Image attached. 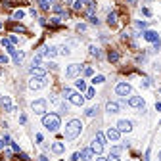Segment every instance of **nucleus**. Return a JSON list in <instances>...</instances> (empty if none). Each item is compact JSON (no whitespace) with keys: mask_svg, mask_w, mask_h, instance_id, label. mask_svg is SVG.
I'll return each instance as SVG.
<instances>
[{"mask_svg":"<svg viewBox=\"0 0 161 161\" xmlns=\"http://www.w3.org/2000/svg\"><path fill=\"white\" fill-rule=\"evenodd\" d=\"M60 115L58 113H46L42 115V125H44L46 130H50V133H56L58 129H60Z\"/></svg>","mask_w":161,"mask_h":161,"instance_id":"1","label":"nucleus"},{"mask_svg":"<svg viewBox=\"0 0 161 161\" xmlns=\"http://www.w3.org/2000/svg\"><path fill=\"white\" fill-rule=\"evenodd\" d=\"M80 130H83V125H80L79 119H73L67 123V127H65V138H69V140H73V138H77L80 134Z\"/></svg>","mask_w":161,"mask_h":161,"instance_id":"2","label":"nucleus"},{"mask_svg":"<svg viewBox=\"0 0 161 161\" xmlns=\"http://www.w3.org/2000/svg\"><path fill=\"white\" fill-rule=\"evenodd\" d=\"M80 69H83V65H79V63H71L67 69H65V77H69V79H77L80 75Z\"/></svg>","mask_w":161,"mask_h":161,"instance_id":"3","label":"nucleus"},{"mask_svg":"<svg viewBox=\"0 0 161 161\" xmlns=\"http://www.w3.org/2000/svg\"><path fill=\"white\" fill-rule=\"evenodd\" d=\"M31 107L36 115H46V100H36L31 104Z\"/></svg>","mask_w":161,"mask_h":161,"instance_id":"4","label":"nucleus"},{"mask_svg":"<svg viewBox=\"0 0 161 161\" xmlns=\"http://www.w3.org/2000/svg\"><path fill=\"white\" fill-rule=\"evenodd\" d=\"M115 92L119 94V96H129V94L133 92V86H130L129 83H119L115 86Z\"/></svg>","mask_w":161,"mask_h":161,"instance_id":"5","label":"nucleus"},{"mask_svg":"<svg viewBox=\"0 0 161 161\" xmlns=\"http://www.w3.org/2000/svg\"><path fill=\"white\" fill-rule=\"evenodd\" d=\"M106 138H107V140H111V142H119V138H121V130L117 129V127H109V129H107V133H106Z\"/></svg>","mask_w":161,"mask_h":161,"instance_id":"6","label":"nucleus"},{"mask_svg":"<svg viewBox=\"0 0 161 161\" xmlns=\"http://www.w3.org/2000/svg\"><path fill=\"white\" fill-rule=\"evenodd\" d=\"M42 58H56V54H58V48H54V46H44V48H40V52H39Z\"/></svg>","mask_w":161,"mask_h":161,"instance_id":"7","label":"nucleus"},{"mask_svg":"<svg viewBox=\"0 0 161 161\" xmlns=\"http://www.w3.org/2000/svg\"><path fill=\"white\" fill-rule=\"evenodd\" d=\"M117 129H119L121 133H130V130H133V123H130L129 119H121L119 123H117Z\"/></svg>","mask_w":161,"mask_h":161,"instance_id":"8","label":"nucleus"},{"mask_svg":"<svg viewBox=\"0 0 161 161\" xmlns=\"http://www.w3.org/2000/svg\"><path fill=\"white\" fill-rule=\"evenodd\" d=\"M127 102H129L130 107H140V109L144 107V98H142V96H130Z\"/></svg>","mask_w":161,"mask_h":161,"instance_id":"9","label":"nucleus"},{"mask_svg":"<svg viewBox=\"0 0 161 161\" xmlns=\"http://www.w3.org/2000/svg\"><path fill=\"white\" fill-rule=\"evenodd\" d=\"M69 102L73 106H83L84 104V96L83 94H79V92H73L71 96H69Z\"/></svg>","mask_w":161,"mask_h":161,"instance_id":"10","label":"nucleus"},{"mask_svg":"<svg viewBox=\"0 0 161 161\" xmlns=\"http://www.w3.org/2000/svg\"><path fill=\"white\" fill-rule=\"evenodd\" d=\"M0 107L4 109V111H12L13 106H12V100L10 96H0Z\"/></svg>","mask_w":161,"mask_h":161,"instance_id":"11","label":"nucleus"},{"mask_svg":"<svg viewBox=\"0 0 161 161\" xmlns=\"http://www.w3.org/2000/svg\"><path fill=\"white\" fill-rule=\"evenodd\" d=\"M44 83H46L44 79H39V77H33L31 80H29V88H31V90H39V88H40V86L44 84Z\"/></svg>","mask_w":161,"mask_h":161,"instance_id":"12","label":"nucleus"},{"mask_svg":"<svg viewBox=\"0 0 161 161\" xmlns=\"http://www.w3.org/2000/svg\"><path fill=\"white\" fill-rule=\"evenodd\" d=\"M29 73H31L33 77H39V79H44V77H46V69L35 67V65H31V67H29Z\"/></svg>","mask_w":161,"mask_h":161,"instance_id":"13","label":"nucleus"},{"mask_svg":"<svg viewBox=\"0 0 161 161\" xmlns=\"http://www.w3.org/2000/svg\"><path fill=\"white\" fill-rule=\"evenodd\" d=\"M50 150H52V153H56V155H62L65 146H63V142H54L52 146H50Z\"/></svg>","mask_w":161,"mask_h":161,"instance_id":"14","label":"nucleus"},{"mask_svg":"<svg viewBox=\"0 0 161 161\" xmlns=\"http://www.w3.org/2000/svg\"><path fill=\"white\" fill-rule=\"evenodd\" d=\"M142 36H144L148 42H155V40H159V35H157L155 31H144Z\"/></svg>","mask_w":161,"mask_h":161,"instance_id":"15","label":"nucleus"},{"mask_svg":"<svg viewBox=\"0 0 161 161\" xmlns=\"http://www.w3.org/2000/svg\"><path fill=\"white\" fill-rule=\"evenodd\" d=\"M106 109H107V113H119L121 106L117 104V102H107V104H106Z\"/></svg>","mask_w":161,"mask_h":161,"instance_id":"16","label":"nucleus"},{"mask_svg":"<svg viewBox=\"0 0 161 161\" xmlns=\"http://www.w3.org/2000/svg\"><path fill=\"white\" fill-rule=\"evenodd\" d=\"M90 150L94 152V155H96V153H98V155H100V153L104 152V144H100L98 140H94V142H92V146H90Z\"/></svg>","mask_w":161,"mask_h":161,"instance_id":"17","label":"nucleus"},{"mask_svg":"<svg viewBox=\"0 0 161 161\" xmlns=\"http://www.w3.org/2000/svg\"><path fill=\"white\" fill-rule=\"evenodd\" d=\"M107 25L109 27H115L117 25V12H109L107 13Z\"/></svg>","mask_w":161,"mask_h":161,"instance_id":"18","label":"nucleus"},{"mask_svg":"<svg viewBox=\"0 0 161 161\" xmlns=\"http://www.w3.org/2000/svg\"><path fill=\"white\" fill-rule=\"evenodd\" d=\"M80 157H83L84 161H90V159L94 157V152H92L90 148H84L83 152H80Z\"/></svg>","mask_w":161,"mask_h":161,"instance_id":"19","label":"nucleus"},{"mask_svg":"<svg viewBox=\"0 0 161 161\" xmlns=\"http://www.w3.org/2000/svg\"><path fill=\"white\" fill-rule=\"evenodd\" d=\"M107 60L111 62V63H117V62H119V52H115V50H109V54H107Z\"/></svg>","mask_w":161,"mask_h":161,"instance_id":"20","label":"nucleus"},{"mask_svg":"<svg viewBox=\"0 0 161 161\" xmlns=\"http://www.w3.org/2000/svg\"><path fill=\"white\" fill-rule=\"evenodd\" d=\"M123 150H125L123 146H113V148H111V152H109V155H117V157H119L121 153H123Z\"/></svg>","mask_w":161,"mask_h":161,"instance_id":"21","label":"nucleus"},{"mask_svg":"<svg viewBox=\"0 0 161 161\" xmlns=\"http://www.w3.org/2000/svg\"><path fill=\"white\" fill-rule=\"evenodd\" d=\"M88 50H90V56H94V58H102V50H100L98 46H94V44H92Z\"/></svg>","mask_w":161,"mask_h":161,"instance_id":"22","label":"nucleus"},{"mask_svg":"<svg viewBox=\"0 0 161 161\" xmlns=\"http://www.w3.org/2000/svg\"><path fill=\"white\" fill-rule=\"evenodd\" d=\"M75 86H77L80 92H86V83H84L83 79H77V80H75Z\"/></svg>","mask_w":161,"mask_h":161,"instance_id":"23","label":"nucleus"},{"mask_svg":"<svg viewBox=\"0 0 161 161\" xmlns=\"http://www.w3.org/2000/svg\"><path fill=\"white\" fill-rule=\"evenodd\" d=\"M12 29H13L16 33H25V31H27V29H25L23 25H21V23H13V25H12Z\"/></svg>","mask_w":161,"mask_h":161,"instance_id":"24","label":"nucleus"},{"mask_svg":"<svg viewBox=\"0 0 161 161\" xmlns=\"http://www.w3.org/2000/svg\"><path fill=\"white\" fill-rule=\"evenodd\" d=\"M104 80H106L104 75H94V77H92V83H94V84H102Z\"/></svg>","mask_w":161,"mask_h":161,"instance_id":"25","label":"nucleus"},{"mask_svg":"<svg viewBox=\"0 0 161 161\" xmlns=\"http://www.w3.org/2000/svg\"><path fill=\"white\" fill-rule=\"evenodd\" d=\"M96 113H98V107H88V109L84 111V115H86V117H94Z\"/></svg>","mask_w":161,"mask_h":161,"instance_id":"26","label":"nucleus"},{"mask_svg":"<svg viewBox=\"0 0 161 161\" xmlns=\"http://www.w3.org/2000/svg\"><path fill=\"white\" fill-rule=\"evenodd\" d=\"M39 4H40V10H50V2H48V0H39Z\"/></svg>","mask_w":161,"mask_h":161,"instance_id":"27","label":"nucleus"},{"mask_svg":"<svg viewBox=\"0 0 161 161\" xmlns=\"http://www.w3.org/2000/svg\"><path fill=\"white\" fill-rule=\"evenodd\" d=\"M21 60H23V52H16V54H13V62H16L17 65L21 63Z\"/></svg>","mask_w":161,"mask_h":161,"instance_id":"28","label":"nucleus"},{"mask_svg":"<svg viewBox=\"0 0 161 161\" xmlns=\"http://www.w3.org/2000/svg\"><path fill=\"white\" fill-rule=\"evenodd\" d=\"M96 140H98L100 144H106V134H104V133H100V130H98V133H96Z\"/></svg>","mask_w":161,"mask_h":161,"instance_id":"29","label":"nucleus"},{"mask_svg":"<svg viewBox=\"0 0 161 161\" xmlns=\"http://www.w3.org/2000/svg\"><path fill=\"white\" fill-rule=\"evenodd\" d=\"M52 10H54L56 13H63V12H65V10H63V4H54Z\"/></svg>","mask_w":161,"mask_h":161,"instance_id":"30","label":"nucleus"},{"mask_svg":"<svg viewBox=\"0 0 161 161\" xmlns=\"http://www.w3.org/2000/svg\"><path fill=\"white\" fill-rule=\"evenodd\" d=\"M23 16H25L23 10H16V12H13V19H23Z\"/></svg>","mask_w":161,"mask_h":161,"instance_id":"31","label":"nucleus"},{"mask_svg":"<svg viewBox=\"0 0 161 161\" xmlns=\"http://www.w3.org/2000/svg\"><path fill=\"white\" fill-rule=\"evenodd\" d=\"M75 31H77V33H86V25H84V23H77Z\"/></svg>","mask_w":161,"mask_h":161,"instance_id":"32","label":"nucleus"},{"mask_svg":"<svg viewBox=\"0 0 161 161\" xmlns=\"http://www.w3.org/2000/svg\"><path fill=\"white\" fill-rule=\"evenodd\" d=\"M73 10H75V12H80V10H83V2H80V0L73 2Z\"/></svg>","mask_w":161,"mask_h":161,"instance_id":"33","label":"nucleus"},{"mask_svg":"<svg viewBox=\"0 0 161 161\" xmlns=\"http://www.w3.org/2000/svg\"><path fill=\"white\" fill-rule=\"evenodd\" d=\"M0 44H2V46H4L6 50H8L10 46H13V44H12V42H10V39H2V40H0Z\"/></svg>","mask_w":161,"mask_h":161,"instance_id":"34","label":"nucleus"},{"mask_svg":"<svg viewBox=\"0 0 161 161\" xmlns=\"http://www.w3.org/2000/svg\"><path fill=\"white\" fill-rule=\"evenodd\" d=\"M94 96H96V90H94L92 86H90V88H86V96L84 98H94Z\"/></svg>","mask_w":161,"mask_h":161,"instance_id":"35","label":"nucleus"},{"mask_svg":"<svg viewBox=\"0 0 161 161\" xmlns=\"http://www.w3.org/2000/svg\"><path fill=\"white\" fill-rule=\"evenodd\" d=\"M60 111H62V113H67V111H69V104H67V102H62Z\"/></svg>","mask_w":161,"mask_h":161,"instance_id":"36","label":"nucleus"},{"mask_svg":"<svg viewBox=\"0 0 161 161\" xmlns=\"http://www.w3.org/2000/svg\"><path fill=\"white\" fill-rule=\"evenodd\" d=\"M83 73H84L86 77H92V73H94V71H92V67H88V65H84V67H83Z\"/></svg>","mask_w":161,"mask_h":161,"instance_id":"37","label":"nucleus"},{"mask_svg":"<svg viewBox=\"0 0 161 161\" xmlns=\"http://www.w3.org/2000/svg\"><path fill=\"white\" fill-rule=\"evenodd\" d=\"M60 54H63V56H69V54H71L69 46H62V48H60Z\"/></svg>","mask_w":161,"mask_h":161,"instance_id":"38","label":"nucleus"},{"mask_svg":"<svg viewBox=\"0 0 161 161\" xmlns=\"http://www.w3.org/2000/svg\"><path fill=\"white\" fill-rule=\"evenodd\" d=\"M136 27L138 29H146L148 27V21H136Z\"/></svg>","mask_w":161,"mask_h":161,"instance_id":"39","label":"nucleus"},{"mask_svg":"<svg viewBox=\"0 0 161 161\" xmlns=\"http://www.w3.org/2000/svg\"><path fill=\"white\" fill-rule=\"evenodd\" d=\"M60 21H62V17H58V16H54L52 19H50V23H52V25H60Z\"/></svg>","mask_w":161,"mask_h":161,"instance_id":"40","label":"nucleus"},{"mask_svg":"<svg viewBox=\"0 0 161 161\" xmlns=\"http://www.w3.org/2000/svg\"><path fill=\"white\" fill-rule=\"evenodd\" d=\"M88 19H90V23H92V25H98V23H100V19H98L96 16H88Z\"/></svg>","mask_w":161,"mask_h":161,"instance_id":"41","label":"nucleus"},{"mask_svg":"<svg viewBox=\"0 0 161 161\" xmlns=\"http://www.w3.org/2000/svg\"><path fill=\"white\" fill-rule=\"evenodd\" d=\"M71 94H73V90H71V88H63V98H67V100H69Z\"/></svg>","mask_w":161,"mask_h":161,"instance_id":"42","label":"nucleus"},{"mask_svg":"<svg viewBox=\"0 0 161 161\" xmlns=\"http://www.w3.org/2000/svg\"><path fill=\"white\" fill-rule=\"evenodd\" d=\"M6 63H8V56L0 54V65H6Z\"/></svg>","mask_w":161,"mask_h":161,"instance_id":"43","label":"nucleus"},{"mask_svg":"<svg viewBox=\"0 0 161 161\" xmlns=\"http://www.w3.org/2000/svg\"><path fill=\"white\" fill-rule=\"evenodd\" d=\"M19 123H21V125H25V123H27V115H25V113L19 115Z\"/></svg>","mask_w":161,"mask_h":161,"instance_id":"44","label":"nucleus"},{"mask_svg":"<svg viewBox=\"0 0 161 161\" xmlns=\"http://www.w3.org/2000/svg\"><path fill=\"white\" fill-rule=\"evenodd\" d=\"M152 44H153V50L157 52V50L161 48V40H155V42H152Z\"/></svg>","mask_w":161,"mask_h":161,"instance_id":"45","label":"nucleus"},{"mask_svg":"<svg viewBox=\"0 0 161 161\" xmlns=\"http://www.w3.org/2000/svg\"><path fill=\"white\" fill-rule=\"evenodd\" d=\"M142 13H144V16H148V17H150V16H152V10H150V8H142Z\"/></svg>","mask_w":161,"mask_h":161,"instance_id":"46","label":"nucleus"},{"mask_svg":"<svg viewBox=\"0 0 161 161\" xmlns=\"http://www.w3.org/2000/svg\"><path fill=\"white\" fill-rule=\"evenodd\" d=\"M10 146H12V150H13V152H16V153H21V152H19V146H17V144H13V142H12Z\"/></svg>","mask_w":161,"mask_h":161,"instance_id":"47","label":"nucleus"},{"mask_svg":"<svg viewBox=\"0 0 161 161\" xmlns=\"http://www.w3.org/2000/svg\"><path fill=\"white\" fill-rule=\"evenodd\" d=\"M10 42H12V44H17L19 40H17V36H16V35H12V36H10Z\"/></svg>","mask_w":161,"mask_h":161,"instance_id":"48","label":"nucleus"},{"mask_svg":"<svg viewBox=\"0 0 161 161\" xmlns=\"http://www.w3.org/2000/svg\"><path fill=\"white\" fill-rule=\"evenodd\" d=\"M79 157H80V153H79V152H75V153H73V155H71V161H77Z\"/></svg>","mask_w":161,"mask_h":161,"instance_id":"49","label":"nucleus"},{"mask_svg":"<svg viewBox=\"0 0 161 161\" xmlns=\"http://www.w3.org/2000/svg\"><path fill=\"white\" fill-rule=\"evenodd\" d=\"M155 111H161V102H155Z\"/></svg>","mask_w":161,"mask_h":161,"instance_id":"50","label":"nucleus"},{"mask_svg":"<svg viewBox=\"0 0 161 161\" xmlns=\"http://www.w3.org/2000/svg\"><path fill=\"white\" fill-rule=\"evenodd\" d=\"M80 2H83V4H88V6H90V4H94V0H80Z\"/></svg>","mask_w":161,"mask_h":161,"instance_id":"51","label":"nucleus"},{"mask_svg":"<svg viewBox=\"0 0 161 161\" xmlns=\"http://www.w3.org/2000/svg\"><path fill=\"white\" fill-rule=\"evenodd\" d=\"M144 161H150V150L146 152V155H144Z\"/></svg>","mask_w":161,"mask_h":161,"instance_id":"52","label":"nucleus"},{"mask_svg":"<svg viewBox=\"0 0 161 161\" xmlns=\"http://www.w3.org/2000/svg\"><path fill=\"white\" fill-rule=\"evenodd\" d=\"M109 161H119V157H117V155H109Z\"/></svg>","mask_w":161,"mask_h":161,"instance_id":"53","label":"nucleus"},{"mask_svg":"<svg viewBox=\"0 0 161 161\" xmlns=\"http://www.w3.org/2000/svg\"><path fill=\"white\" fill-rule=\"evenodd\" d=\"M39 161H48V157L46 155H39Z\"/></svg>","mask_w":161,"mask_h":161,"instance_id":"54","label":"nucleus"},{"mask_svg":"<svg viewBox=\"0 0 161 161\" xmlns=\"http://www.w3.org/2000/svg\"><path fill=\"white\" fill-rule=\"evenodd\" d=\"M96 161H109V157H96Z\"/></svg>","mask_w":161,"mask_h":161,"instance_id":"55","label":"nucleus"},{"mask_svg":"<svg viewBox=\"0 0 161 161\" xmlns=\"http://www.w3.org/2000/svg\"><path fill=\"white\" fill-rule=\"evenodd\" d=\"M129 4H138V0H129Z\"/></svg>","mask_w":161,"mask_h":161,"instance_id":"56","label":"nucleus"},{"mask_svg":"<svg viewBox=\"0 0 161 161\" xmlns=\"http://www.w3.org/2000/svg\"><path fill=\"white\" fill-rule=\"evenodd\" d=\"M157 157H159V161H161V152H159V153H157Z\"/></svg>","mask_w":161,"mask_h":161,"instance_id":"57","label":"nucleus"},{"mask_svg":"<svg viewBox=\"0 0 161 161\" xmlns=\"http://www.w3.org/2000/svg\"><path fill=\"white\" fill-rule=\"evenodd\" d=\"M0 29H2V21H0Z\"/></svg>","mask_w":161,"mask_h":161,"instance_id":"58","label":"nucleus"},{"mask_svg":"<svg viewBox=\"0 0 161 161\" xmlns=\"http://www.w3.org/2000/svg\"><path fill=\"white\" fill-rule=\"evenodd\" d=\"M48 2H54V0H48Z\"/></svg>","mask_w":161,"mask_h":161,"instance_id":"59","label":"nucleus"},{"mask_svg":"<svg viewBox=\"0 0 161 161\" xmlns=\"http://www.w3.org/2000/svg\"><path fill=\"white\" fill-rule=\"evenodd\" d=\"M159 94H161V88H159Z\"/></svg>","mask_w":161,"mask_h":161,"instance_id":"60","label":"nucleus"}]
</instances>
